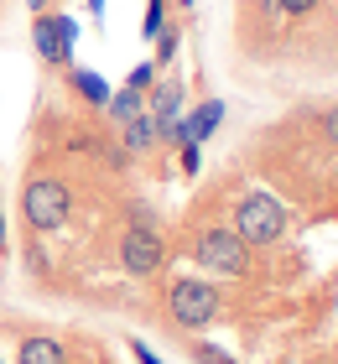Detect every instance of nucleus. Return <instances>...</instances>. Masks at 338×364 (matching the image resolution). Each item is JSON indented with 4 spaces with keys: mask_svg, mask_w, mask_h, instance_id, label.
<instances>
[{
    "mask_svg": "<svg viewBox=\"0 0 338 364\" xmlns=\"http://www.w3.org/2000/svg\"><path fill=\"white\" fill-rule=\"evenodd\" d=\"M68 213H73V193H68L63 177H26V188H21V219H26V229L53 235V229L68 224Z\"/></svg>",
    "mask_w": 338,
    "mask_h": 364,
    "instance_id": "3",
    "label": "nucleus"
},
{
    "mask_svg": "<svg viewBox=\"0 0 338 364\" xmlns=\"http://www.w3.org/2000/svg\"><path fill=\"white\" fill-rule=\"evenodd\" d=\"M193 364H240V359H234L229 349H218V343H193Z\"/></svg>",
    "mask_w": 338,
    "mask_h": 364,
    "instance_id": "14",
    "label": "nucleus"
},
{
    "mask_svg": "<svg viewBox=\"0 0 338 364\" xmlns=\"http://www.w3.org/2000/svg\"><path fill=\"white\" fill-rule=\"evenodd\" d=\"M188 255L198 260L203 271H213V276H255V250L240 240V229L234 224H203L198 235L188 240Z\"/></svg>",
    "mask_w": 338,
    "mask_h": 364,
    "instance_id": "1",
    "label": "nucleus"
},
{
    "mask_svg": "<svg viewBox=\"0 0 338 364\" xmlns=\"http://www.w3.org/2000/svg\"><path fill=\"white\" fill-rule=\"evenodd\" d=\"M270 6H276V11L286 16V21H307V16H312L317 6H323V0H270Z\"/></svg>",
    "mask_w": 338,
    "mask_h": 364,
    "instance_id": "15",
    "label": "nucleus"
},
{
    "mask_svg": "<svg viewBox=\"0 0 338 364\" xmlns=\"http://www.w3.org/2000/svg\"><path fill=\"white\" fill-rule=\"evenodd\" d=\"M16 364H68V349H63L58 338L37 333V338H21V349H16Z\"/></svg>",
    "mask_w": 338,
    "mask_h": 364,
    "instance_id": "9",
    "label": "nucleus"
},
{
    "mask_svg": "<svg viewBox=\"0 0 338 364\" xmlns=\"http://www.w3.org/2000/svg\"><path fill=\"white\" fill-rule=\"evenodd\" d=\"M105 109L115 114V125H125V120H135V114H146V99H141V89H120V94H110Z\"/></svg>",
    "mask_w": 338,
    "mask_h": 364,
    "instance_id": "13",
    "label": "nucleus"
},
{
    "mask_svg": "<svg viewBox=\"0 0 338 364\" xmlns=\"http://www.w3.org/2000/svg\"><path fill=\"white\" fill-rule=\"evenodd\" d=\"M120 266L125 276L146 281L167 266V240H162V224H125L120 235Z\"/></svg>",
    "mask_w": 338,
    "mask_h": 364,
    "instance_id": "6",
    "label": "nucleus"
},
{
    "mask_svg": "<svg viewBox=\"0 0 338 364\" xmlns=\"http://www.w3.org/2000/svg\"><path fill=\"white\" fill-rule=\"evenodd\" d=\"M177 6H193V0H177Z\"/></svg>",
    "mask_w": 338,
    "mask_h": 364,
    "instance_id": "24",
    "label": "nucleus"
},
{
    "mask_svg": "<svg viewBox=\"0 0 338 364\" xmlns=\"http://www.w3.org/2000/svg\"><path fill=\"white\" fill-rule=\"evenodd\" d=\"M240 42L250 58H276L286 47V16L270 0H245L240 11Z\"/></svg>",
    "mask_w": 338,
    "mask_h": 364,
    "instance_id": "5",
    "label": "nucleus"
},
{
    "mask_svg": "<svg viewBox=\"0 0 338 364\" xmlns=\"http://www.w3.org/2000/svg\"><path fill=\"white\" fill-rule=\"evenodd\" d=\"M218 125H224V105H218V99H203L198 109H188V114H182V136H188V141H198V146L208 141Z\"/></svg>",
    "mask_w": 338,
    "mask_h": 364,
    "instance_id": "8",
    "label": "nucleus"
},
{
    "mask_svg": "<svg viewBox=\"0 0 338 364\" xmlns=\"http://www.w3.org/2000/svg\"><path fill=\"white\" fill-rule=\"evenodd\" d=\"M151 78H157V63H141V68H135V73H130V89H146V84H151Z\"/></svg>",
    "mask_w": 338,
    "mask_h": 364,
    "instance_id": "19",
    "label": "nucleus"
},
{
    "mask_svg": "<svg viewBox=\"0 0 338 364\" xmlns=\"http://www.w3.org/2000/svg\"><path fill=\"white\" fill-rule=\"evenodd\" d=\"M0 245H6V208H0Z\"/></svg>",
    "mask_w": 338,
    "mask_h": 364,
    "instance_id": "22",
    "label": "nucleus"
},
{
    "mask_svg": "<svg viewBox=\"0 0 338 364\" xmlns=\"http://www.w3.org/2000/svg\"><path fill=\"white\" fill-rule=\"evenodd\" d=\"M157 37H162V47H157V68H162V63H172V53H177V26H162Z\"/></svg>",
    "mask_w": 338,
    "mask_h": 364,
    "instance_id": "17",
    "label": "nucleus"
},
{
    "mask_svg": "<svg viewBox=\"0 0 338 364\" xmlns=\"http://www.w3.org/2000/svg\"><path fill=\"white\" fill-rule=\"evenodd\" d=\"M151 114H157V120H182V84H177V78L157 84V94H151Z\"/></svg>",
    "mask_w": 338,
    "mask_h": 364,
    "instance_id": "12",
    "label": "nucleus"
},
{
    "mask_svg": "<svg viewBox=\"0 0 338 364\" xmlns=\"http://www.w3.org/2000/svg\"><path fill=\"white\" fill-rule=\"evenodd\" d=\"M323 141L338 151V105H328V114H323Z\"/></svg>",
    "mask_w": 338,
    "mask_h": 364,
    "instance_id": "18",
    "label": "nucleus"
},
{
    "mask_svg": "<svg viewBox=\"0 0 338 364\" xmlns=\"http://www.w3.org/2000/svg\"><path fill=\"white\" fill-rule=\"evenodd\" d=\"M0 364H6V359H0Z\"/></svg>",
    "mask_w": 338,
    "mask_h": 364,
    "instance_id": "25",
    "label": "nucleus"
},
{
    "mask_svg": "<svg viewBox=\"0 0 338 364\" xmlns=\"http://www.w3.org/2000/svg\"><path fill=\"white\" fill-rule=\"evenodd\" d=\"M130 354H135V359H141V364H162L157 354H151V343H141V338H130Z\"/></svg>",
    "mask_w": 338,
    "mask_h": 364,
    "instance_id": "20",
    "label": "nucleus"
},
{
    "mask_svg": "<svg viewBox=\"0 0 338 364\" xmlns=\"http://www.w3.org/2000/svg\"><path fill=\"white\" fill-rule=\"evenodd\" d=\"M26 266H31V271H47V255L37 250V245H26Z\"/></svg>",
    "mask_w": 338,
    "mask_h": 364,
    "instance_id": "21",
    "label": "nucleus"
},
{
    "mask_svg": "<svg viewBox=\"0 0 338 364\" xmlns=\"http://www.w3.org/2000/svg\"><path fill=\"white\" fill-rule=\"evenodd\" d=\"M167 318L177 328H188V333H198V328H208L218 318V291L203 276H172V287H167Z\"/></svg>",
    "mask_w": 338,
    "mask_h": 364,
    "instance_id": "4",
    "label": "nucleus"
},
{
    "mask_svg": "<svg viewBox=\"0 0 338 364\" xmlns=\"http://www.w3.org/2000/svg\"><path fill=\"white\" fill-rule=\"evenodd\" d=\"M31 11H47V0H31Z\"/></svg>",
    "mask_w": 338,
    "mask_h": 364,
    "instance_id": "23",
    "label": "nucleus"
},
{
    "mask_svg": "<svg viewBox=\"0 0 338 364\" xmlns=\"http://www.w3.org/2000/svg\"><path fill=\"white\" fill-rule=\"evenodd\" d=\"M120 130H125L120 146H125L130 156H141V151H151V146H157V120H151V109H146V114H135V120H125Z\"/></svg>",
    "mask_w": 338,
    "mask_h": 364,
    "instance_id": "10",
    "label": "nucleus"
},
{
    "mask_svg": "<svg viewBox=\"0 0 338 364\" xmlns=\"http://www.w3.org/2000/svg\"><path fill=\"white\" fill-rule=\"evenodd\" d=\"M234 229H240V240L250 245V250H270V245L286 240V229H292V219H286V208L276 203L270 193H245L240 203H234Z\"/></svg>",
    "mask_w": 338,
    "mask_h": 364,
    "instance_id": "2",
    "label": "nucleus"
},
{
    "mask_svg": "<svg viewBox=\"0 0 338 364\" xmlns=\"http://www.w3.org/2000/svg\"><path fill=\"white\" fill-rule=\"evenodd\" d=\"M125 224H162V219H157V208H151L146 198H130L125 203Z\"/></svg>",
    "mask_w": 338,
    "mask_h": 364,
    "instance_id": "16",
    "label": "nucleus"
},
{
    "mask_svg": "<svg viewBox=\"0 0 338 364\" xmlns=\"http://www.w3.org/2000/svg\"><path fill=\"white\" fill-rule=\"evenodd\" d=\"M68 84H73V89H78L83 99H89L94 109H105V105H110V84H105V78H99V73L78 68V63H68Z\"/></svg>",
    "mask_w": 338,
    "mask_h": 364,
    "instance_id": "11",
    "label": "nucleus"
},
{
    "mask_svg": "<svg viewBox=\"0 0 338 364\" xmlns=\"http://www.w3.org/2000/svg\"><path fill=\"white\" fill-rule=\"evenodd\" d=\"M31 42H37V58L47 68H68L73 63V42H78V21L58 11H42L37 26H31Z\"/></svg>",
    "mask_w": 338,
    "mask_h": 364,
    "instance_id": "7",
    "label": "nucleus"
}]
</instances>
